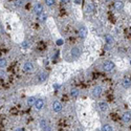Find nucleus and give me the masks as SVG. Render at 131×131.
I'll list each match as a JSON object with an SVG mask.
<instances>
[{"instance_id": "25", "label": "nucleus", "mask_w": 131, "mask_h": 131, "mask_svg": "<svg viewBox=\"0 0 131 131\" xmlns=\"http://www.w3.org/2000/svg\"><path fill=\"white\" fill-rule=\"evenodd\" d=\"M16 131H24V129H23V128H19V129H17Z\"/></svg>"}, {"instance_id": "14", "label": "nucleus", "mask_w": 131, "mask_h": 131, "mask_svg": "<svg viewBox=\"0 0 131 131\" xmlns=\"http://www.w3.org/2000/svg\"><path fill=\"white\" fill-rule=\"evenodd\" d=\"M122 86L126 89H128L131 87V80L129 79H123V81H122Z\"/></svg>"}, {"instance_id": "26", "label": "nucleus", "mask_w": 131, "mask_h": 131, "mask_svg": "<svg viewBox=\"0 0 131 131\" xmlns=\"http://www.w3.org/2000/svg\"><path fill=\"white\" fill-rule=\"evenodd\" d=\"M70 0H63V2H65V3H67V2H69Z\"/></svg>"}, {"instance_id": "12", "label": "nucleus", "mask_w": 131, "mask_h": 131, "mask_svg": "<svg viewBox=\"0 0 131 131\" xmlns=\"http://www.w3.org/2000/svg\"><path fill=\"white\" fill-rule=\"evenodd\" d=\"M79 34H80V37H81V39H85V38H86V35H87L86 27H85V26H81V27H80Z\"/></svg>"}, {"instance_id": "19", "label": "nucleus", "mask_w": 131, "mask_h": 131, "mask_svg": "<svg viewBox=\"0 0 131 131\" xmlns=\"http://www.w3.org/2000/svg\"><path fill=\"white\" fill-rule=\"evenodd\" d=\"M46 19H47L46 14L42 13L41 15H39V20H40V22H45V21H46Z\"/></svg>"}, {"instance_id": "5", "label": "nucleus", "mask_w": 131, "mask_h": 131, "mask_svg": "<svg viewBox=\"0 0 131 131\" xmlns=\"http://www.w3.org/2000/svg\"><path fill=\"white\" fill-rule=\"evenodd\" d=\"M103 92V89L101 86H95L93 89H92V95L94 98H99L101 97V94H102Z\"/></svg>"}, {"instance_id": "2", "label": "nucleus", "mask_w": 131, "mask_h": 131, "mask_svg": "<svg viewBox=\"0 0 131 131\" xmlns=\"http://www.w3.org/2000/svg\"><path fill=\"white\" fill-rule=\"evenodd\" d=\"M52 108L55 112H60L62 110V104L61 102H59V101H54L53 104H52Z\"/></svg>"}, {"instance_id": "24", "label": "nucleus", "mask_w": 131, "mask_h": 131, "mask_svg": "<svg viewBox=\"0 0 131 131\" xmlns=\"http://www.w3.org/2000/svg\"><path fill=\"white\" fill-rule=\"evenodd\" d=\"M22 46H23V48H27L28 47V43L27 42H23L22 43Z\"/></svg>"}, {"instance_id": "3", "label": "nucleus", "mask_w": 131, "mask_h": 131, "mask_svg": "<svg viewBox=\"0 0 131 131\" xmlns=\"http://www.w3.org/2000/svg\"><path fill=\"white\" fill-rule=\"evenodd\" d=\"M23 70L25 72H32L34 70V64L32 62H25L23 64Z\"/></svg>"}, {"instance_id": "16", "label": "nucleus", "mask_w": 131, "mask_h": 131, "mask_svg": "<svg viewBox=\"0 0 131 131\" xmlns=\"http://www.w3.org/2000/svg\"><path fill=\"white\" fill-rule=\"evenodd\" d=\"M123 6H124L123 2H121V1L114 2V9H117V11H121V9H123Z\"/></svg>"}, {"instance_id": "9", "label": "nucleus", "mask_w": 131, "mask_h": 131, "mask_svg": "<svg viewBox=\"0 0 131 131\" xmlns=\"http://www.w3.org/2000/svg\"><path fill=\"white\" fill-rule=\"evenodd\" d=\"M39 126H40V128H41V129L44 131V130L49 126L48 121H47L46 119H41V120H40V122H39Z\"/></svg>"}, {"instance_id": "18", "label": "nucleus", "mask_w": 131, "mask_h": 131, "mask_svg": "<svg viewBox=\"0 0 131 131\" xmlns=\"http://www.w3.org/2000/svg\"><path fill=\"white\" fill-rule=\"evenodd\" d=\"M7 66L6 59H0V68H5Z\"/></svg>"}, {"instance_id": "20", "label": "nucleus", "mask_w": 131, "mask_h": 131, "mask_svg": "<svg viewBox=\"0 0 131 131\" xmlns=\"http://www.w3.org/2000/svg\"><path fill=\"white\" fill-rule=\"evenodd\" d=\"M70 94H71L72 98H77L78 95H79V90L73 88V89H71V91H70Z\"/></svg>"}, {"instance_id": "23", "label": "nucleus", "mask_w": 131, "mask_h": 131, "mask_svg": "<svg viewBox=\"0 0 131 131\" xmlns=\"http://www.w3.org/2000/svg\"><path fill=\"white\" fill-rule=\"evenodd\" d=\"M22 4H23V0H17V1H16V5L17 6H21Z\"/></svg>"}, {"instance_id": "21", "label": "nucleus", "mask_w": 131, "mask_h": 131, "mask_svg": "<svg viewBox=\"0 0 131 131\" xmlns=\"http://www.w3.org/2000/svg\"><path fill=\"white\" fill-rule=\"evenodd\" d=\"M86 11H87V12H89V13H91V12L93 11V4H92V3H88V4H87Z\"/></svg>"}, {"instance_id": "13", "label": "nucleus", "mask_w": 131, "mask_h": 131, "mask_svg": "<svg viewBox=\"0 0 131 131\" xmlns=\"http://www.w3.org/2000/svg\"><path fill=\"white\" fill-rule=\"evenodd\" d=\"M105 41H106V44L108 45V46H110V45L113 44L114 39H113V37L111 36V35H106V36H105Z\"/></svg>"}, {"instance_id": "10", "label": "nucleus", "mask_w": 131, "mask_h": 131, "mask_svg": "<svg viewBox=\"0 0 131 131\" xmlns=\"http://www.w3.org/2000/svg\"><path fill=\"white\" fill-rule=\"evenodd\" d=\"M34 12H35V14L36 15H41L42 13H43V6H42V4H40V3H38V4H36L35 5V7H34Z\"/></svg>"}, {"instance_id": "4", "label": "nucleus", "mask_w": 131, "mask_h": 131, "mask_svg": "<svg viewBox=\"0 0 131 131\" xmlns=\"http://www.w3.org/2000/svg\"><path fill=\"white\" fill-rule=\"evenodd\" d=\"M35 109L36 110H41L43 107H44V100L43 99H37V101H36V103H35Z\"/></svg>"}, {"instance_id": "1", "label": "nucleus", "mask_w": 131, "mask_h": 131, "mask_svg": "<svg viewBox=\"0 0 131 131\" xmlns=\"http://www.w3.org/2000/svg\"><path fill=\"white\" fill-rule=\"evenodd\" d=\"M114 63L112 61H105L103 64V69L105 71H111V70L114 68Z\"/></svg>"}, {"instance_id": "17", "label": "nucleus", "mask_w": 131, "mask_h": 131, "mask_svg": "<svg viewBox=\"0 0 131 131\" xmlns=\"http://www.w3.org/2000/svg\"><path fill=\"white\" fill-rule=\"evenodd\" d=\"M36 101H37V99H35L34 97L28 98L27 99V105H28V106H34L35 103H36Z\"/></svg>"}, {"instance_id": "11", "label": "nucleus", "mask_w": 131, "mask_h": 131, "mask_svg": "<svg viewBox=\"0 0 131 131\" xmlns=\"http://www.w3.org/2000/svg\"><path fill=\"white\" fill-rule=\"evenodd\" d=\"M80 54H81V52H80L79 47H72L71 50H70V55H71L73 58H78L80 56Z\"/></svg>"}, {"instance_id": "28", "label": "nucleus", "mask_w": 131, "mask_h": 131, "mask_svg": "<svg viewBox=\"0 0 131 131\" xmlns=\"http://www.w3.org/2000/svg\"><path fill=\"white\" fill-rule=\"evenodd\" d=\"M106 1H110V0H106Z\"/></svg>"}, {"instance_id": "27", "label": "nucleus", "mask_w": 131, "mask_h": 131, "mask_svg": "<svg viewBox=\"0 0 131 131\" xmlns=\"http://www.w3.org/2000/svg\"><path fill=\"white\" fill-rule=\"evenodd\" d=\"M77 131H83V129H81V128H79V129H77Z\"/></svg>"}, {"instance_id": "15", "label": "nucleus", "mask_w": 131, "mask_h": 131, "mask_svg": "<svg viewBox=\"0 0 131 131\" xmlns=\"http://www.w3.org/2000/svg\"><path fill=\"white\" fill-rule=\"evenodd\" d=\"M101 131H113V128L111 125L109 124H105L102 126V128H101Z\"/></svg>"}, {"instance_id": "8", "label": "nucleus", "mask_w": 131, "mask_h": 131, "mask_svg": "<svg viewBox=\"0 0 131 131\" xmlns=\"http://www.w3.org/2000/svg\"><path fill=\"white\" fill-rule=\"evenodd\" d=\"M123 122L126 123V124H129L131 122V112L129 111H126L123 113Z\"/></svg>"}, {"instance_id": "22", "label": "nucleus", "mask_w": 131, "mask_h": 131, "mask_svg": "<svg viewBox=\"0 0 131 131\" xmlns=\"http://www.w3.org/2000/svg\"><path fill=\"white\" fill-rule=\"evenodd\" d=\"M45 3H46L48 6H53V5H55L56 1H55V0H45Z\"/></svg>"}, {"instance_id": "6", "label": "nucleus", "mask_w": 131, "mask_h": 131, "mask_svg": "<svg viewBox=\"0 0 131 131\" xmlns=\"http://www.w3.org/2000/svg\"><path fill=\"white\" fill-rule=\"evenodd\" d=\"M47 79V73L45 72V71H41L38 75H37V81L39 83H43L45 80Z\"/></svg>"}, {"instance_id": "29", "label": "nucleus", "mask_w": 131, "mask_h": 131, "mask_svg": "<svg viewBox=\"0 0 131 131\" xmlns=\"http://www.w3.org/2000/svg\"><path fill=\"white\" fill-rule=\"evenodd\" d=\"M130 64H131V60H130Z\"/></svg>"}, {"instance_id": "7", "label": "nucleus", "mask_w": 131, "mask_h": 131, "mask_svg": "<svg viewBox=\"0 0 131 131\" xmlns=\"http://www.w3.org/2000/svg\"><path fill=\"white\" fill-rule=\"evenodd\" d=\"M98 107H99V109H100V111L106 112L107 110H108V104H107L106 102H99Z\"/></svg>"}]
</instances>
